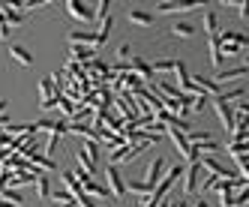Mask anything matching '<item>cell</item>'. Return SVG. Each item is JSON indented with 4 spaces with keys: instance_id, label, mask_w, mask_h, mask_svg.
I'll return each mask as SVG.
<instances>
[{
    "instance_id": "f1b7e54d",
    "label": "cell",
    "mask_w": 249,
    "mask_h": 207,
    "mask_svg": "<svg viewBox=\"0 0 249 207\" xmlns=\"http://www.w3.org/2000/svg\"><path fill=\"white\" fill-rule=\"evenodd\" d=\"M51 198H54V201H69V198H72V195H69L66 189H57V192H51Z\"/></svg>"
},
{
    "instance_id": "4dcf8cb0",
    "label": "cell",
    "mask_w": 249,
    "mask_h": 207,
    "mask_svg": "<svg viewBox=\"0 0 249 207\" xmlns=\"http://www.w3.org/2000/svg\"><path fill=\"white\" fill-rule=\"evenodd\" d=\"M9 123H12V117H9V114H6V111H3V114H0V129H6V126H9Z\"/></svg>"
},
{
    "instance_id": "ffe728a7",
    "label": "cell",
    "mask_w": 249,
    "mask_h": 207,
    "mask_svg": "<svg viewBox=\"0 0 249 207\" xmlns=\"http://www.w3.org/2000/svg\"><path fill=\"white\" fill-rule=\"evenodd\" d=\"M192 33H195V27H192L189 21H177V24H174V36L186 39V36H192Z\"/></svg>"
},
{
    "instance_id": "6da1fadb",
    "label": "cell",
    "mask_w": 249,
    "mask_h": 207,
    "mask_svg": "<svg viewBox=\"0 0 249 207\" xmlns=\"http://www.w3.org/2000/svg\"><path fill=\"white\" fill-rule=\"evenodd\" d=\"M150 144H126L123 141L120 147H114L111 153H108V165H120V162H132V159H138L141 153H144Z\"/></svg>"
},
{
    "instance_id": "ba28073f",
    "label": "cell",
    "mask_w": 249,
    "mask_h": 207,
    "mask_svg": "<svg viewBox=\"0 0 249 207\" xmlns=\"http://www.w3.org/2000/svg\"><path fill=\"white\" fill-rule=\"evenodd\" d=\"M162 171H165V156H156L153 162H150V168H147V174H144V186H150V192H153V186L162 180Z\"/></svg>"
},
{
    "instance_id": "5b68a950",
    "label": "cell",
    "mask_w": 249,
    "mask_h": 207,
    "mask_svg": "<svg viewBox=\"0 0 249 207\" xmlns=\"http://www.w3.org/2000/svg\"><path fill=\"white\" fill-rule=\"evenodd\" d=\"M105 177H108V192L114 195V198H123V192H126V180H123V174L117 171V165H108L105 168Z\"/></svg>"
},
{
    "instance_id": "3957f363",
    "label": "cell",
    "mask_w": 249,
    "mask_h": 207,
    "mask_svg": "<svg viewBox=\"0 0 249 207\" xmlns=\"http://www.w3.org/2000/svg\"><path fill=\"white\" fill-rule=\"evenodd\" d=\"M114 105H117V111H120V120H123V123H129V120H135V117H138L135 96H132V93H126V90L120 93V99H114Z\"/></svg>"
},
{
    "instance_id": "7402d4cb",
    "label": "cell",
    "mask_w": 249,
    "mask_h": 207,
    "mask_svg": "<svg viewBox=\"0 0 249 207\" xmlns=\"http://www.w3.org/2000/svg\"><path fill=\"white\" fill-rule=\"evenodd\" d=\"M174 72H177V81H180V87H183V84L189 81V69H186V63L177 60V63H174Z\"/></svg>"
},
{
    "instance_id": "1f68e13d",
    "label": "cell",
    "mask_w": 249,
    "mask_h": 207,
    "mask_svg": "<svg viewBox=\"0 0 249 207\" xmlns=\"http://www.w3.org/2000/svg\"><path fill=\"white\" fill-rule=\"evenodd\" d=\"M126 54H129V42H123V45L117 48V57H126Z\"/></svg>"
},
{
    "instance_id": "4fadbf2b",
    "label": "cell",
    "mask_w": 249,
    "mask_h": 207,
    "mask_svg": "<svg viewBox=\"0 0 249 207\" xmlns=\"http://www.w3.org/2000/svg\"><path fill=\"white\" fill-rule=\"evenodd\" d=\"M129 72H135L138 78H144V81H150V75H153V72H150V63L141 60V57H135V60L129 63Z\"/></svg>"
},
{
    "instance_id": "7c38bea8",
    "label": "cell",
    "mask_w": 249,
    "mask_h": 207,
    "mask_svg": "<svg viewBox=\"0 0 249 207\" xmlns=\"http://www.w3.org/2000/svg\"><path fill=\"white\" fill-rule=\"evenodd\" d=\"M246 96V87H243V84H240V87H234V90H219V96H213V99H219V102H228V105H231V102H240Z\"/></svg>"
},
{
    "instance_id": "2e32d148",
    "label": "cell",
    "mask_w": 249,
    "mask_h": 207,
    "mask_svg": "<svg viewBox=\"0 0 249 207\" xmlns=\"http://www.w3.org/2000/svg\"><path fill=\"white\" fill-rule=\"evenodd\" d=\"M204 33H207V36H216V33H219V15L216 12L204 15Z\"/></svg>"
},
{
    "instance_id": "8992f818",
    "label": "cell",
    "mask_w": 249,
    "mask_h": 207,
    "mask_svg": "<svg viewBox=\"0 0 249 207\" xmlns=\"http://www.w3.org/2000/svg\"><path fill=\"white\" fill-rule=\"evenodd\" d=\"M198 165H201V171H207V174H213L216 180H228V177H234L231 171L219 162V159H213V156H204V159H198Z\"/></svg>"
},
{
    "instance_id": "e0dca14e",
    "label": "cell",
    "mask_w": 249,
    "mask_h": 207,
    "mask_svg": "<svg viewBox=\"0 0 249 207\" xmlns=\"http://www.w3.org/2000/svg\"><path fill=\"white\" fill-rule=\"evenodd\" d=\"M54 108H60V111H63L66 117H72L78 105H75V102H72V99H69V96H63V93H57V105H54Z\"/></svg>"
},
{
    "instance_id": "d4e9b609",
    "label": "cell",
    "mask_w": 249,
    "mask_h": 207,
    "mask_svg": "<svg viewBox=\"0 0 249 207\" xmlns=\"http://www.w3.org/2000/svg\"><path fill=\"white\" fill-rule=\"evenodd\" d=\"M204 105H207V96H195L192 105H189V111H204Z\"/></svg>"
},
{
    "instance_id": "52a82bcc",
    "label": "cell",
    "mask_w": 249,
    "mask_h": 207,
    "mask_svg": "<svg viewBox=\"0 0 249 207\" xmlns=\"http://www.w3.org/2000/svg\"><path fill=\"white\" fill-rule=\"evenodd\" d=\"M63 9L72 15V18H78V21H93V6L81 3V0H66Z\"/></svg>"
},
{
    "instance_id": "30bf717a",
    "label": "cell",
    "mask_w": 249,
    "mask_h": 207,
    "mask_svg": "<svg viewBox=\"0 0 249 207\" xmlns=\"http://www.w3.org/2000/svg\"><path fill=\"white\" fill-rule=\"evenodd\" d=\"M213 108H216V114H219V120H222V126L231 132L237 126V120H234V108L228 105V102H219V99H213Z\"/></svg>"
},
{
    "instance_id": "4316f807",
    "label": "cell",
    "mask_w": 249,
    "mask_h": 207,
    "mask_svg": "<svg viewBox=\"0 0 249 207\" xmlns=\"http://www.w3.org/2000/svg\"><path fill=\"white\" fill-rule=\"evenodd\" d=\"M237 15H240L243 21H249V3H246V0H240V3H237Z\"/></svg>"
},
{
    "instance_id": "7a4b0ae2",
    "label": "cell",
    "mask_w": 249,
    "mask_h": 207,
    "mask_svg": "<svg viewBox=\"0 0 249 207\" xmlns=\"http://www.w3.org/2000/svg\"><path fill=\"white\" fill-rule=\"evenodd\" d=\"M183 192L186 195H195L198 192V183H201V165L198 162H189L186 168H183Z\"/></svg>"
},
{
    "instance_id": "603a6c76",
    "label": "cell",
    "mask_w": 249,
    "mask_h": 207,
    "mask_svg": "<svg viewBox=\"0 0 249 207\" xmlns=\"http://www.w3.org/2000/svg\"><path fill=\"white\" fill-rule=\"evenodd\" d=\"M174 63L177 60H159V63L150 66V72H174Z\"/></svg>"
},
{
    "instance_id": "9c48e42d",
    "label": "cell",
    "mask_w": 249,
    "mask_h": 207,
    "mask_svg": "<svg viewBox=\"0 0 249 207\" xmlns=\"http://www.w3.org/2000/svg\"><path fill=\"white\" fill-rule=\"evenodd\" d=\"M246 72H249V69H246V63H243V66H231V69H216V75H213L210 81H216L219 87H222L225 81H234V78H246Z\"/></svg>"
},
{
    "instance_id": "d6a6232c",
    "label": "cell",
    "mask_w": 249,
    "mask_h": 207,
    "mask_svg": "<svg viewBox=\"0 0 249 207\" xmlns=\"http://www.w3.org/2000/svg\"><path fill=\"white\" fill-rule=\"evenodd\" d=\"M192 207H210V204H207L204 198H198V201H192Z\"/></svg>"
},
{
    "instance_id": "d6986e66",
    "label": "cell",
    "mask_w": 249,
    "mask_h": 207,
    "mask_svg": "<svg viewBox=\"0 0 249 207\" xmlns=\"http://www.w3.org/2000/svg\"><path fill=\"white\" fill-rule=\"evenodd\" d=\"M246 201H249V195H246V189H240V195H228L222 204L225 207H246Z\"/></svg>"
},
{
    "instance_id": "277c9868",
    "label": "cell",
    "mask_w": 249,
    "mask_h": 207,
    "mask_svg": "<svg viewBox=\"0 0 249 207\" xmlns=\"http://www.w3.org/2000/svg\"><path fill=\"white\" fill-rule=\"evenodd\" d=\"M78 156V168L87 171V174H93L96 171V141H84V147L75 153Z\"/></svg>"
},
{
    "instance_id": "8fae6325",
    "label": "cell",
    "mask_w": 249,
    "mask_h": 207,
    "mask_svg": "<svg viewBox=\"0 0 249 207\" xmlns=\"http://www.w3.org/2000/svg\"><path fill=\"white\" fill-rule=\"evenodd\" d=\"M9 57L15 63H21V66H33V54H30L24 45H9Z\"/></svg>"
},
{
    "instance_id": "f546056e",
    "label": "cell",
    "mask_w": 249,
    "mask_h": 207,
    "mask_svg": "<svg viewBox=\"0 0 249 207\" xmlns=\"http://www.w3.org/2000/svg\"><path fill=\"white\" fill-rule=\"evenodd\" d=\"M0 39H9V24L3 21V15H0Z\"/></svg>"
},
{
    "instance_id": "484cf974",
    "label": "cell",
    "mask_w": 249,
    "mask_h": 207,
    "mask_svg": "<svg viewBox=\"0 0 249 207\" xmlns=\"http://www.w3.org/2000/svg\"><path fill=\"white\" fill-rule=\"evenodd\" d=\"M75 204H78V207H99V204H96V201H93V198H87V195H84V192H81V195H78V198H75Z\"/></svg>"
},
{
    "instance_id": "836d02e7",
    "label": "cell",
    "mask_w": 249,
    "mask_h": 207,
    "mask_svg": "<svg viewBox=\"0 0 249 207\" xmlns=\"http://www.w3.org/2000/svg\"><path fill=\"white\" fill-rule=\"evenodd\" d=\"M57 207H75V198H69V201H63V204H57Z\"/></svg>"
},
{
    "instance_id": "44dd1931",
    "label": "cell",
    "mask_w": 249,
    "mask_h": 207,
    "mask_svg": "<svg viewBox=\"0 0 249 207\" xmlns=\"http://www.w3.org/2000/svg\"><path fill=\"white\" fill-rule=\"evenodd\" d=\"M54 96V84H51V78H42L39 81V99L45 102V99H51Z\"/></svg>"
},
{
    "instance_id": "cb8c5ba5",
    "label": "cell",
    "mask_w": 249,
    "mask_h": 207,
    "mask_svg": "<svg viewBox=\"0 0 249 207\" xmlns=\"http://www.w3.org/2000/svg\"><path fill=\"white\" fill-rule=\"evenodd\" d=\"M102 126H111V129H117V132H120L123 120H120V117H111V114H105V117H102Z\"/></svg>"
},
{
    "instance_id": "ac0fdd59",
    "label": "cell",
    "mask_w": 249,
    "mask_h": 207,
    "mask_svg": "<svg viewBox=\"0 0 249 207\" xmlns=\"http://www.w3.org/2000/svg\"><path fill=\"white\" fill-rule=\"evenodd\" d=\"M36 192H39V198H42V201H48V198H51V183H48V177H45V174H39V177H36Z\"/></svg>"
},
{
    "instance_id": "e575fe53",
    "label": "cell",
    "mask_w": 249,
    "mask_h": 207,
    "mask_svg": "<svg viewBox=\"0 0 249 207\" xmlns=\"http://www.w3.org/2000/svg\"><path fill=\"white\" fill-rule=\"evenodd\" d=\"M171 207H186V201H180V198H174V204Z\"/></svg>"
},
{
    "instance_id": "d590c367",
    "label": "cell",
    "mask_w": 249,
    "mask_h": 207,
    "mask_svg": "<svg viewBox=\"0 0 249 207\" xmlns=\"http://www.w3.org/2000/svg\"><path fill=\"white\" fill-rule=\"evenodd\" d=\"M6 105H9V102H6V99H0V114H3V111H6Z\"/></svg>"
},
{
    "instance_id": "5bb4252c",
    "label": "cell",
    "mask_w": 249,
    "mask_h": 207,
    "mask_svg": "<svg viewBox=\"0 0 249 207\" xmlns=\"http://www.w3.org/2000/svg\"><path fill=\"white\" fill-rule=\"evenodd\" d=\"M129 21L138 24V27H150L153 24V15L144 12V9H129Z\"/></svg>"
},
{
    "instance_id": "8d00e7d4",
    "label": "cell",
    "mask_w": 249,
    "mask_h": 207,
    "mask_svg": "<svg viewBox=\"0 0 249 207\" xmlns=\"http://www.w3.org/2000/svg\"><path fill=\"white\" fill-rule=\"evenodd\" d=\"M0 207H12V204H9V201H3V198H0Z\"/></svg>"
},
{
    "instance_id": "83f0119b",
    "label": "cell",
    "mask_w": 249,
    "mask_h": 207,
    "mask_svg": "<svg viewBox=\"0 0 249 207\" xmlns=\"http://www.w3.org/2000/svg\"><path fill=\"white\" fill-rule=\"evenodd\" d=\"M228 153L237 156V153H249V150H246V144H228Z\"/></svg>"
},
{
    "instance_id": "9a60e30c",
    "label": "cell",
    "mask_w": 249,
    "mask_h": 207,
    "mask_svg": "<svg viewBox=\"0 0 249 207\" xmlns=\"http://www.w3.org/2000/svg\"><path fill=\"white\" fill-rule=\"evenodd\" d=\"M0 198H3V201H9L12 207H18V204L24 201V195L18 192V189H12V186H3V189H0Z\"/></svg>"
}]
</instances>
